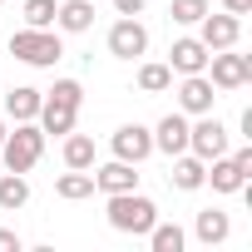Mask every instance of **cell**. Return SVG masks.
<instances>
[{"mask_svg":"<svg viewBox=\"0 0 252 252\" xmlns=\"http://www.w3.org/2000/svg\"><path fill=\"white\" fill-rule=\"evenodd\" d=\"M208 79H213V89H242L247 79H252V55H232V50H213L208 55Z\"/></svg>","mask_w":252,"mask_h":252,"instance_id":"obj_5","label":"cell"},{"mask_svg":"<svg viewBox=\"0 0 252 252\" xmlns=\"http://www.w3.org/2000/svg\"><path fill=\"white\" fill-rule=\"evenodd\" d=\"M50 99H64V104H84V84H79V79H55Z\"/></svg>","mask_w":252,"mask_h":252,"instance_id":"obj_26","label":"cell"},{"mask_svg":"<svg viewBox=\"0 0 252 252\" xmlns=\"http://www.w3.org/2000/svg\"><path fill=\"white\" fill-rule=\"evenodd\" d=\"M94 188H99L104 198H109V193H129V188H139V173H134V163L114 158V163L94 168Z\"/></svg>","mask_w":252,"mask_h":252,"instance_id":"obj_12","label":"cell"},{"mask_svg":"<svg viewBox=\"0 0 252 252\" xmlns=\"http://www.w3.org/2000/svg\"><path fill=\"white\" fill-rule=\"evenodd\" d=\"M154 154V129H144V124H124V129H114V158L124 163H144Z\"/></svg>","mask_w":252,"mask_h":252,"instance_id":"obj_7","label":"cell"},{"mask_svg":"<svg viewBox=\"0 0 252 252\" xmlns=\"http://www.w3.org/2000/svg\"><path fill=\"white\" fill-rule=\"evenodd\" d=\"M168 15H173V25H198L208 15V0H173Z\"/></svg>","mask_w":252,"mask_h":252,"instance_id":"obj_25","label":"cell"},{"mask_svg":"<svg viewBox=\"0 0 252 252\" xmlns=\"http://www.w3.org/2000/svg\"><path fill=\"white\" fill-rule=\"evenodd\" d=\"M0 5H5V0H0Z\"/></svg>","mask_w":252,"mask_h":252,"instance_id":"obj_32","label":"cell"},{"mask_svg":"<svg viewBox=\"0 0 252 252\" xmlns=\"http://www.w3.org/2000/svg\"><path fill=\"white\" fill-rule=\"evenodd\" d=\"M25 203H30V183H25V173H5V178H0V208L15 213V208H25Z\"/></svg>","mask_w":252,"mask_h":252,"instance_id":"obj_20","label":"cell"},{"mask_svg":"<svg viewBox=\"0 0 252 252\" xmlns=\"http://www.w3.org/2000/svg\"><path fill=\"white\" fill-rule=\"evenodd\" d=\"M144 237L154 242V252H183V227L178 222H154Z\"/></svg>","mask_w":252,"mask_h":252,"instance_id":"obj_22","label":"cell"},{"mask_svg":"<svg viewBox=\"0 0 252 252\" xmlns=\"http://www.w3.org/2000/svg\"><path fill=\"white\" fill-rule=\"evenodd\" d=\"M198 25H203V35H198V40H203L208 50H232V45L242 40V15H227V10H222V15H213V10H208Z\"/></svg>","mask_w":252,"mask_h":252,"instance_id":"obj_8","label":"cell"},{"mask_svg":"<svg viewBox=\"0 0 252 252\" xmlns=\"http://www.w3.org/2000/svg\"><path fill=\"white\" fill-rule=\"evenodd\" d=\"M149 50V30L139 25V15H124L114 30H109V55L114 60H139Z\"/></svg>","mask_w":252,"mask_h":252,"instance_id":"obj_6","label":"cell"},{"mask_svg":"<svg viewBox=\"0 0 252 252\" xmlns=\"http://www.w3.org/2000/svg\"><path fill=\"white\" fill-rule=\"evenodd\" d=\"M40 154H45V129L35 119L15 124V134H5V144H0V158H5L10 173H30L40 163Z\"/></svg>","mask_w":252,"mask_h":252,"instance_id":"obj_2","label":"cell"},{"mask_svg":"<svg viewBox=\"0 0 252 252\" xmlns=\"http://www.w3.org/2000/svg\"><path fill=\"white\" fill-rule=\"evenodd\" d=\"M188 154H198L203 163L227 154V124L218 114H198V124H188Z\"/></svg>","mask_w":252,"mask_h":252,"instance_id":"obj_4","label":"cell"},{"mask_svg":"<svg viewBox=\"0 0 252 252\" xmlns=\"http://www.w3.org/2000/svg\"><path fill=\"white\" fill-rule=\"evenodd\" d=\"M55 193H60V198H69V203H79V198H89V193H94V173H84V168H69V173L55 183Z\"/></svg>","mask_w":252,"mask_h":252,"instance_id":"obj_21","label":"cell"},{"mask_svg":"<svg viewBox=\"0 0 252 252\" xmlns=\"http://www.w3.org/2000/svg\"><path fill=\"white\" fill-rule=\"evenodd\" d=\"M173 84V69L168 64H139V89L144 94H163Z\"/></svg>","mask_w":252,"mask_h":252,"instance_id":"obj_23","label":"cell"},{"mask_svg":"<svg viewBox=\"0 0 252 252\" xmlns=\"http://www.w3.org/2000/svg\"><path fill=\"white\" fill-rule=\"evenodd\" d=\"M55 25H60L64 35H84V30L94 25V0H64V5L55 10Z\"/></svg>","mask_w":252,"mask_h":252,"instance_id":"obj_15","label":"cell"},{"mask_svg":"<svg viewBox=\"0 0 252 252\" xmlns=\"http://www.w3.org/2000/svg\"><path fill=\"white\" fill-rule=\"evenodd\" d=\"M154 149H158V154H168V158L188 149V119H183V114L158 119V129H154Z\"/></svg>","mask_w":252,"mask_h":252,"instance_id":"obj_14","label":"cell"},{"mask_svg":"<svg viewBox=\"0 0 252 252\" xmlns=\"http://www.w3.org/2000/svg\"><path fill=\"white\" fill-rule=\"evenodd\" d=\"M203 183H213V193H242L247 173L232 163V154H222V158H213V168H208V178H203Z\"/></svg>","mask_w":252,"mask_h":252,"instance_id":"obj_16","label":"cell"},{"mask_svg":"<svg viewBox=\"0 0 252 252\" xmlns=\"http://www.w3.org/2000/svg\"><path fill=\"white\" fill-rule=\"evenodd\" d=\"M5 134H10V129H5V119H0V144H5Z\"/></svg>","mask_w":252,"mask_h":252,"instance_id":"obj_31","label":"cell"},{"mask_svg":"<svg viewBox=\"0 0 252 252\" xmlns=\"http://www.w3.org/2000/svg\"><path fill=\"white\" fill-rule=\"evenodd\" d=\"M40 104H45V94H40V89H30V84H15V89L5 94V114H10L15 124L35 119V114H40Z\"/></svg>","mask_w":252,"mask_h":252,"instance_id":"obj_18","label":"cell"},{"mask_svg":"<svg viewBox=\"0 0 252 252\" xmlns=\"http://www.w3.org/2000/svg\"><path fill=\"white\" fill-rule=\"evenodd\" d=\"M40 129L45 134H55V139H64L69 129H74V119H79V104H64V99H50L45 94V104H40Z\"/></svg>","mask_w":252,"mask_h":252,"instance_id":"obj_11","label":"cell"},{"mask_svg":"<svg viewBox=\"0 0 252 252\" xmlns=\"http://www.w3.org/2000/svg\"><path fill=\"white\" fill-rule=\"evenodd\" d=\"M203 178H208V163L198 158V154H173V173H168V183L173 188H183V193H198L203 188Z\"/></svg>","mask_w":252,"mask_h":252,"instance_id":"obj_13","label":"cell"},{"mask_svg":"<svg viewBox=\"0 0 252 252\" xmlns=\"http://www.w3.org/2000/svg\"><path fill=\"white\" fill-rule=\"evenodd\" d=\"M64 163L69 168H94V139L89 134H64Z\"/></svg>","mask_w":252,"mask_h":252,"instance_id":"obj_19","label":"cell"},{"mask_svg":"<svg viewBox=\"0 0 252 252\" xmlns=\"http://www.w3.org/2000/svg\"><path fill=\"white\" fill-rule=\"evenodd\" d=\"M213 79L208 74H183V84H178V109L183 114H213Z\"/></svg>","mask_w":252,"mask_h":252,"instance_id":"obj_10","label":"cell"},{"mask_svg":"<svg viewBox=\"0 0 252 252\" xmlns=\"http://www.w3.org/2000/svg\"><path fill=\"white\" fill-rule=\"evenodd\" d=\"M193 232H198V242H203V247H218V242H227L232 222H227V213H222V208H203V213H198V222H193Z\"/></svg>","mask_w":252,"mask_h":252,"instance_id":"obj_17","label":"cell"},{"mask_svg":"<svg viewBox=\"0 0 252 252\" xmlns=\"http://www.w3.org/2000/svg\"><path fill=\"white\" fill-rule=\"evenodd\" d=\"M154 222H158V208H154V198H144L139 188H129V193H109V227H114V232H134V237H144Z\"/></svg>","mask_w":252,"mask_h":252,"instance_id":"obj_1","label":"cell"},{"mask_svg":"<svg viewBox=\"0 0 252 252\" xmlns=\"http://www.w3.org/2000/svg\"><path fill=\"white\" fill-rule=\"evenodd\" d=\"M10 55L15 60H25V64H35V69H50L60 55H64V45H60V35L55 30H15L10 35Z\"/></svg>","mask_w":252,"mask_h":252,"instance_id":"obj_3","label":"cell"},{"mask_svg":"<svg viewBox=\"0 0 252 252\" xmlns=\"http://www.w3.org/2000/svg\"><path fill=\"white\" fill-rule=\"evenodd\" d=\"M144 5H149V0H114V10H119V15H139Z\"/></svg>","mask_w":252,"mask_h":252,"instance_id":"obj_28","label":"cell"},{"mask_svg":"<svg viewBox=\"0 0 252 252\" xmlns=\"http://www.w3.org/2000/svg\"><path fill=\"white\" fill-rule=\"evenodd\" d=\"M222 10H227V15H247V10H252V0H222Z\"/></svg>","mask_w":252,"mask_h":252,"instance_id":"obj_30","label":"cell"},{"mask_svg":"<svg viewBox=\"0 0 252 252\" xmlns=\"http://www.w3.org/2000/svg\"><path fill=\"white\" fill-rule=\"evenodd\" d=\"M208 45L203 40H193V35H183V40H173V50H168V69L173 74H203L208 69Z\"/></svg>","mask_w":252,"mask_h":252,"instance_id":"obj_9","label":"cell"},{"mask_svg":"<svg viewBox=\"0 0 252 252\" xmlns=\"http://www.w3.org/2000/svg\"><path fill=\"white\" fill-rule=\"evenodd\" d=\"M55 10H60V0H25V25L30 30H50Z\"/></svg>","mask_w":252,"mask_h":252,"instance_id":"obj_24","label":"cell"},{"mask_svg":"<svg viewBox=\"0 0 252 252\" xmlns=\"http://www.w3.org/2000/svg\"><path fill=\"white\" fill-rule=\"evenodd\" d=\"M232 163H237V168L252 178V144H247V149H237V154H232Z\"/></svg>","mask_w":252,"mask_h":252,"instance_id":"obj_29","label":"cell"},{"mask_svg":"<svg viewBox=\"0 0 252 252\" xmlns=\"http://www.w3.org/2000/svg\"><path fill=\"white\" fill-rule=\"evenodd\" d=\"M0 252H20V232L15 227H0Z\"/></svg>","mask_w":252,"mask_h":252,"instance_id":"obj_27","label":"cell"}]
</instances>
